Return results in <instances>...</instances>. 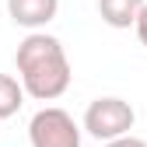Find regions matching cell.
Here are the masks:
<instances>
[{"mask_svg": "<svg viewBox=\"0 0 147 147\" xmlns=\"http://www.w3.org/2000/svg\"><path fill=\"white\" fill-rule=\"evenodd\" d=\"M14 63H18V77H21L25 91L35 102H56L70 88V77H74L70 60L56 35H46V32L25 35V42L14 53Z\"/></svg>", "mask_w": 147, "mask_h": 147, "instance_id": "6da1fadb", "label": "cell"}, {"mask_svg": "<svg viewBox=\"0 0 147 147\" xmlns=\"http://www.w3.org/2000/svg\"><path fill=\"white\" fill-rule=\"evenodd\" d=\"M137 123V112L130 102H123L116 95L109 98H95L84 109V130L95 137V140H116L123 133H130Z\"/></svg>", "mask_w": 147, "mask_h": 147, "instance_id": "7a4b0ae2", "label": "cell"}, {"mask_svg": "<svg viewBox=\"0 0 147 147\" xmlns=\"http://www.w3.org/2000/svg\"><path fill=\"white\" fill-rule=\"evenodd\" d=\"M28 140H32V147H81V126L74 123L67 109L46 105L32 116Z\"/></svg>", "mask_w": 147, "mask_h": 147, "instance_id": "3957f363", "label": "cell"}, {"mask_svg": "<svg viewBox=\"0 0 147 147\" xmlns=\"http://www.w3.org/2000/svg\"><path fill=\"white\" fill-rule=\"evenodd\" d=\"M60 11V0H7V14L14 25H21L28 32L46 28Z\"/></svg>", "mask_w": 147, "mask_h": 147, "instance_id": "277c9868", "label": "cell"}, {"mask_svg": "<svg viewBox=\"0 0 147 147\" xmlns=\"http://www.w3.org/2000/svg\"><path fill=\"white\" fill-rule=\"evenodd\" d=\"M144 4L147 0H98V14L112 28H130V25H137Z\"/></svg>", "mask_w": 147, "mask_h": 147, "instance_id": "5b68a950", "label": "cell"}, {"mask_svg": "<svg viewBox=\"0 0 147 147\" xmlns=\"http://www.w3.org/2000/svg\"><path fill=\"white\" fill-rule=\"evenodd\" d=\"M25 84L18 81V77H11V74H0V119H11V116H18V109L25 105Z\"/></svg>", "mask_w": 147, "mask_h": 147, "instance_id": "8992f818", "label": "cell"}, {"mask_svg": "<svg viewBox=\"0 0 147 147\" xmlns=\"http://www.w3.org/2000/svg\"><path fill=\"white\" fill-rule=\"evenodd\" d=\"M105 147H147V140H140V137H133V133H123V137H116V140H105Z\"/></svg>", "mask_w": 147, "mask_h": 147, "instance_id": "52a82bcc", "label": "cell"}, {"mask_svg": "<svg viewBox=\"0 0 147 147\" xmlns=\"http://www.w3.org/2000/svg\"><path fill=\"white\" fill-rule=\"evenodd\" d=\"M133 28H137V35H140V42L147 46V4H144V11H140V18H137Z\"/></svg>", "mask_w": 147, "mask_h": 147, "instance_id": "ba28073f", "label": "cell"}]
</instances>
